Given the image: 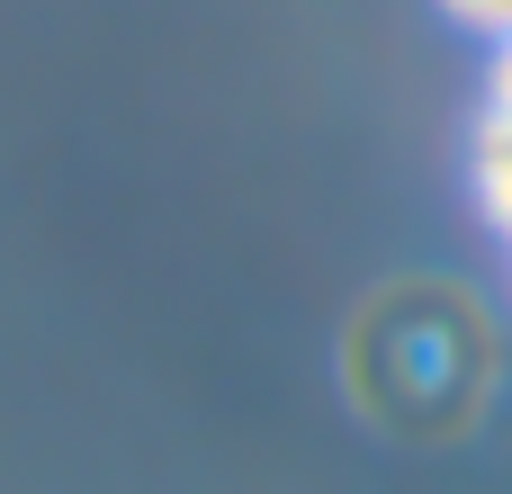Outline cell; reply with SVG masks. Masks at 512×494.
Returning <instances> with one entry per match:
<instances>
[{"mask_svg": "<svg viewBox=\"0 0 512 494\" xmlns=\"http://www.w3.org/2000/svg\"><path fill=\"white\" fill-rule=\"evenodd\" d=\"M342 387L360 414L396 441H459L495 387V342L486 315L441 288V279H396L378 288L351 333H342Z\"/></svg>", "mask_w": 512, "mask_h": 494, "instance_id": "obj_1", "label": "cell"}]
</instances>
